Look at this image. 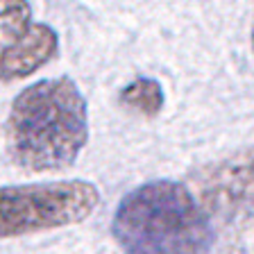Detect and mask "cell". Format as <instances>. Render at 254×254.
Listing matches in <instances>:
<instances>
[{"label":"cell","instance_id":"cell-1","mask_svg":"<svg viewBox=\"0 0 254 254\" xmlns=\"http://www.w3.org/2000/svg\"><path fill=\"white\" fill-rule=\"evenodd\" d=\"M89 141V107L70 77L25 86L7 118V152L30 173L64 170Z\"/></svg>","mask_w":254,"mask_h":254},{"label":"cell","instance_id":"cell-2","mask_svg":"<svg viewBox=\"0 0 254 254\" xmlns=\"http://www.w3.org/2000/svg\"><path fill=\"white\" fill-rule=\"evenodd\" d=\"M111 234L125 254H211L206 211L180 182L157 180L121 200Z\"/></svg>","mask_w":254,"mask_h":254},{"label":"cell","instance_id":"cell-3","mask_svg":"<svg viewBox=\"0 0 254 254\" xmlns=\"http://www.w3.org/2000/svg\"><path fill=\"white\" fill-rule=\"evenodd\" d=\"M98 204L100 193L84 180L0 186V241L77 225Z\"/></svg>","mask_w":254,"mask_h":254},{"label":"cell","instance_id":"cell-4","mask_svg":"<svg viewBox=\"0 0 254 254\" xmlns=\"http://www.w3.org/2000/svg\"><path fill=\"white\" fill-rule=\"evenodd\" d=\"M197 182L204 211L234 216L254 206V145L206 168Z\"/></svg>","mask_w":254,"mask_h":254},{"label":"cell","instance_id":"cell-5","mask_svg":"<svg viewBox=\"0 0 254 254\" xmlns=\"http://www.w3.org/2000/svg\"><path fill=\"white\" fill-rule=\"evenodd\" d=\"M57 32L46 23H32L25 32L14 34V39L0 50V79L11 82L27 77L46 66L57 55Z\"/></svg>","mask_w":254,"mask_h":254},{"label":"cell","instance_id":"cell-6","mask_svg":"<svg viewBox=\"0 0 254 254\" xmlns=\"http://www.w3.org/2000/svg\"><path fill=\"white\" fill-rule=\"evenodd\" d=\"M164 86L154 77H136L121 91V105L143 116H157L164 109Z\"/></svg>","mask_w":254,"mask_h":254},{"label":"cell","instance_id":"cell-7","mask_svg":"<svg viewBox=\"0 0 254 254\" xmlns=\"http://www.w3.org/2000/svg\"><path fill=\"white\" fill-rule=\"evenodd\" d=\"M32 7L30 2H0V21H5L14 34H21L32 25Z\"/></svg>","mask_w":254,"mask_h":254},{"label":"cell","instance_id":"cell-8","mask_svg":"<svg viewBox=\"0 0 254 254\" xmlns=\"http://www.w3.org/2000/svg\"><path fill=\"white\" fill-rule=\"evenodd\" d=\"M252 50H254V30H252Z\"/></svg>","mask_w":254,"mask_h":254}]
</instances>
